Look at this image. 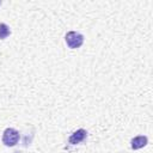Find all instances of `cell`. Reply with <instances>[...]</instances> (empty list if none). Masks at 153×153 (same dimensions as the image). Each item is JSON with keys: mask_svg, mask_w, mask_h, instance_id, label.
<instances>
[{"mask_svg": "<svg viewBox=\"0 0 153 153\" xmlns=\"http://www.w3.org/2000/svg\"><path fill=\"white\" fill-rule=\"evenodd\" d=\"M0 4H1V2H0Z\"/></svg>", "mask_w": 153, "mask_h": 153, "instance_id": "8992f818", "label": "cell"}, {"mask_svg": "<svg viewBox=\"0 0 153 153\" xmlns=\"http://www.w3.org/2000/svg\"><path fill=\"white\" fill-rule=\"evenodd\" d=\"M148 142V139L147 136H143V135H139V136H135L134 139H131L130 141V146L133 149H140L142 147H145Z\"/></svg>", "mask_w": 153, "mask_h": 153, "instance_id": "277c9868", "label": "cell"}, {"mask_svg": "<svg viewBox=\"0 0 153 153\" xmlns=\"http://www.w3.org/2000/svg\"><path fill=\"white\" fill-rule=\"evenodd\" d=\"M86 136H87V131H86L85 129H78L76 131H74V133L69 136L68 142H69L71 145H78V143L82 142V141L86 139Z\"/></svg>", "mask_w": 153, "mask_h": 153, "instance_id": "3957f363", "label": "cell"}, {"mask_svg": "<svg viewBox=\"0 0 153 153\" xmlns=\"http://www.w3.org/2000/svg\"><path fill=\"white\" fill-rule=\"evenodd\" d=\"M65 39H66V43L67 45L71 48V49H76V48H80L84 43V36L79 32H75V31H69L66 33L65 36Z\"/></svg>", "mask_w": 153, "mask_h": 153, "instance_id": "6da1fadb", "label": "cell"}, {"mask_svg": "<svg viewBox=\"0 0 153 153\" xmlns=\"http://www.w3.org/2000/svg\"><path fill=\"white\" fill-rule=\"evenodd\" d=\"M19 141V133L13 128H7L2 135V142L7 147H13Z\"/></svg>", "mask_w": 153, "mask_h": 153, "instance_id": "7a4b0ae2", "label": "cell"}, {"mask_svg": "<svg viewBox=\"0 0 153 153\" xmlns=\"http://www.w3.org/2000/svg\"><path fill=\"white\" fill-rule=\"evenodd\" d=\"M10 35H11V30H10L8 25L5 23H1L0 24V39H5Z\"/></svg>", "mask_w": 153, "mask_h": 153, "instance_id": "5b68a950", "label": "cell"}]
</instances>
